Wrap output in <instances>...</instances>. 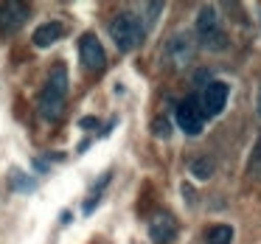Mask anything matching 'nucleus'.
I'll return each mask as SVG.
<instances>
[{"instance_id": "nucleus-13", "label": "nucleus", "mask_w": 261, "mask_h": 244, "mask_svg": "<svg viewBox=\"0 0 261 244\" xmlns=\"http://www.w3.org/2000/svg\"><path fill=\"white\" fill-rule=\"evenodd\" d=\"M141 12L146 14L141 25H143V29H152V25H154V20H158V14L163 12V3H143V6H141Z\"/></svg>"}, {"instance_id": "nucleus-14", "label": "nucleus", "mask_w": 261, "mask_h": 244, "mask_svg": "<svg viewBox=\"0 0 261 244\" xmlns=\"http://www.w3.org/2000/svg\"><path fill=\"white\" fill-rule=\"evenodd\" d=\"M202 48H208V51H225V48H227V34H225V31H216V34L205 37Z\"/></svg>"}, {"instance_id": "nucleus-10", "label": "nucleus", "mask_w": 261, "mask_h": 244, "mask_svg": "<svg viewBox=\"0 0 261 244\" xmlns=\"http://www.w3.org/2000/svg\"><path fill=\"white\" fill-rule=\"evenodd\" d=\"M216 31H222L219 29V12H216V6H202V9H199V14H197V34L205 40V37L216 34Z\"/></svg>"}, {"instance_id": "nucleus-2", "label": "nucleus", "mask_w": 261, "mask_h": 244, "mask_svg": "<svg viewBox=\"0 0 261 244\" xmlns=\"http://www.w3.org/2000/svg\"><path fill=\"white\" fill-rule=\"evenodd\" d=\"M107 29H110V37H113L115 48H118V51H124V53L141 45L143 34H146V29L141 25V20H138L135 14H126V12L115 14V17L110 20Z\"/></svg>"}, {"instance_id": "nucleus-6", "label": "nucleus", "mask_w": 261, "mask_h": 244, "mask_svg": "<svg viewBox=\"0 0 261 244\" xmlns=\"http://www.w3.org/2000/svg\"><path fill=\"white\" fill-rule=\"evenodd\" d=\"M29 14H31V9L25 3H20V0L3 3L0 6V34H14V31H20L25 25V20H29Z\"/></svg>"}, {"instance_id": "nucleus-12", "label": "nucleus", "mask_w": 261, "mask_h": 244, "mask_svg": "<svg viewBox=\"0 0 261 244\" xmlns=\"http://www.w3.org/2000/svg\"><path fill=\"white\" fill-rule=\"evenodd\" d=\"M205 244H233V227L230 225H214L205 230Z\"/></svg>"}, {"instance_id": "nucleus-18", "label": "nucleus", "mask_w": 261, "mask_h": 244, "mask_svg": "<svg viewBox=\"0 0 261 244\" xmlns=\"http://www.w3.org/2000/svg\"><path fill=\"white\" fill-rule=\"evenodd\" d=\"M79 126H82V129H87V126H96V118H82Z\"/></svg>"}, {"instance_id": "nucleus-9", "label": "nucleus", "mask_w": 261, "mask_h": 244, "mask_svg": "<svg viewBox=\"0 0 261 244\" xmlns=\"http://www.w3.org/2000/svg\"><path fill=\"white\" fill-rule=\"evenodd\" d=\"M62 37H65V25L59 23V20H51V23H42L40 29L34 31L31 40H34L37 48H51L54 42H59Z\"/></svg>"}, {"instance_id": "nucleus-15", "label": "nucleus", "mask_w": 261, "mask_h": 244, "mask_svg": "<svg viewBox=\"0 0 261 244\" xmlns=\"http://www.w3.org/2000/svg\"><path fill=\"white\" fill-rule=\"evenodd\" d=\"M12 185L17 188V191H34V188H37V182H34V180H25V177H23V171L12 169Z\"/></svg>"}, {"instance_id": "nucleus-1", "label": "nucleus", "mask_w": 261, "mask_h": 244, "mask_svg": "<svg viewBox=\"0 0 261 244\" xmlns=\"http://www.w3.org/2000/svg\"><path fill=\"white\" fill-rule=\"evenodd\" d=\"M197 48H199V45H197V40H194L191 31H177V34H171L169 40H166L160 59H163L166 68L182 70L186 65L194 62V57H197Z\"/></svg>"}, {"instance_id": "nucleus-4", "label": "nucleus", "mask_w": 261, "mask_h": 244, "mask_svg": "<svg viewBox=\"0 0 261 244\" xmlns=\"http://www.w3.org/2000/svg\"><path fill=\"white\" fill-rule=\"evenodd\" d=\"M177 126L191 138H197L199 132H202L205 115H202V110H199L197 98H186V101L177 104Z\"/></svg>"}, {"instance_id": "nucleus-8", "label": "nucleus", "mask_w": 261, "mask_h": 244, "mask_svg": "<svg viewBox=\"0 0 261 244\" xmlns=\"http://www.w3.org/2000/svg\"><path fill=\"white\" fill-rule=\"evenodd\" d=\"M149 236H152V241L158 244H169L177 238V222L171 219L169 213H158L152 222H149Z\"/></svg>"}, {"instance_id": "nucleus-19", "label": "nucleus", "mask_w": 261, "mask_h": 244, "mask_svg": "<svg viewBox=\"0 0 261 244\" xmlns=\"http://www.w3.org/2000/svg\"><path fill=\"white\" fill-rule=\"evenodd\" d=\"M182 194L188 197V202H194V191H191V185H186V182H182Z\"/></svg>"}, {"instance_id": "nucleus-5", "label": "nucleus", "mask_w": 261, "mask_h": 244, "mask_svg": "<svg viewBox=\"0 0 261 244\" xmlns=\"http://www.w3.org/2000/svg\"><path fill=\"white\" fill-rule=\"evenodd\" d=\"M79 59H82V65H85V70H93V73L104 70L107 53H104V45L96 40V34H85L79 40Z\"/></svg>"}, {"instance_id": "nucleus-20", "label": "nucleus", "mask_w": 261, "mask_h": 244, "mask_svg": "<svg viewBox=\"0 0 261 244\" xmlns=\"http://www.w3.org/2000/svg\"><path fill=\"white\" fill-rule=\"evenodd\" d=\"M255 107H258V118H261V85H258V101H255Z\"/></svg>"}, {"instance_id": "nucleus-7", "label": "nucleus", "mask_w": 261, "mask_h": 244, "mask_svg": "<svg viewBox=\"0 0 261 244\" xmlns=\"http://www.w3.org/2000/svg\"><path fill=\"white\" fill-rule=\"evenodd\" d=\"M65 96H68V68L65 65H54L51 73H48V82H45V90H42L40 101L65 104Z\"/></svg>"}, {"instance_id": "nucleus-17", "label": "nucleus", "mask_w": 261, "mask_h": 244, "mask_svg": "<svg viewBox=\"0 0 261 244\" xmlns=\"http://www.w3.org/2000/svg\"><path fill=\"white\" fill-rule=\"evenodd\" d=\"M253 160H255V169H261V135H258V143H255V152H253Z\"/></svg>"}, {"instance_id": "nucleus-16", "label": "nucleus", "mask_w": 261, "mask_h": 244, "mask_svg": "<svg viewBox=\"0 0 261 244\" xmlns=\"http://www.w3.org/2000/svg\"><path fill=\"white\" fill-rule=\"evenodd\" d=\"M152 135L154 138H171V124H169V118H154L152 121Z\"/></svg>"}, {"instance_id": "nucleus-3", "label": "nucleus", "mask_w": 261, "mask_h": 244, "mask_svg": "<svg viewBox=\"0 0 261 244\" xmlns=\"http://www.w3.org/2000/svg\"><path fill=\"white\" fill-rule=\"evenodd\" d=\"M227 96H230V87H227L225 82H208V85H205V90H202V96L197 98L199 110H202L205 118L219 115L222 110H225V104H227Z\"/></svg>"}, {"instance_id": "nucleus-11", "label": "nucleus", "mask_w": 261, "mask_h": 244, "mask_svg": "<svg viewBox=\"0 0 261 244\" xmlns=\"http://www.w3.org/2000/svg\"><path fill=\"white\" fill-rule=\"evenodd\" d=\"M214 169H216V163L208 154H199V157H194L191 163H188V171H191L197 180H211V177H214Z\"/></svg>"}]
</instances>
